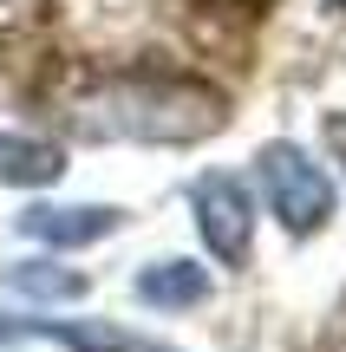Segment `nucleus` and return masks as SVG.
Masks as SVG:
<instances>
[{
	"label": "nucleus",
	"mask_w": 346,
	"mask_h": 352,
	"mask_svg": "<svg viewBox=\"0 0 346 352\" xmlns=\"http://www.w3.org/2000/svg\"><path fill=\"white\" fill-rule=\"evenodd\" d=\"M203 294H209V280H203V267H190V261H157V267L138 274V300L144 307H196Z\"/></svg>",
	"instance_id": "obj_7"
},
{
	"label": "nucleus",
	"mask_w": 346,
	"mask_h": 352,
	"mask_svg": "<svg viewBox=\"0 0 346 352\" xmlns=\"http://www.w3.org/2000/svg\"><path fill=\"white\" fill-rule=\"evenodd\" d=\"M327 138H334V151L346 157V118H334V124H327Z\"/></svg>",
	"instance_id": "obj_9"
},
{
	"label": "nucleus",
	"mask_w": 346,
	"mask_h": 352,
	"mask_svg": "<svg viewBox=\"0 0 346 352\" xmlns=\"http://www.w3.org/2000/svg\"><path fill=\"white\" fill-rule=\"evenodd\" d=\"M118 222H125V215L105 209V202H78V209H52V202H39V209L20 215V235L46 241V248H85V241H105Z\"/></svg>",
	"instance_id": "obj_4"
},
{
	"label": "nucleus",
	"mask_w": 346,
	"mask_h": 352,
	"mask_svg": "<svg viewBox=\"0 0 346 352\" xmlns=\"http://www.w3.org/2000/svg\"><path fill=\"white\" fill-rule=\"evenodd\" d=\"M261 189H268V202H274L288 235H314V228L334 215V183H327V170L314 164L307 151H294V144H268V151H261Z\"/></svg>",
	"instance_id": "obj_2"
},
{
	"label": "nucleus",
	"mask_w": 346,
	"mask_h": 352,
	"mask_svg": "<svg viewBox=\"0 0 346 352\" xmlns=\"http://www.w3.org/2000/svg\"><path fill=\"white\" fill-rule=\"evenodd\" d=\"M59 176H65L59 144L26 138V131H0V183H13V189H46V183H59Z\"/></svg>",
	"instance_id": "obj_6"
},
{
	"label": "nucleus",
	"mask_w": 346,
	"mask_h": 352,
	"mask_svg": "<svg viewBox=\"0 0 346 352\" xmlns=\"http://www.w3.org/2000/svg\"><path fill=\"white\" fill-rule=\"evenodd\" d=\"M190 209H196V228H203L216 261H242L248 254V241H255V202H248L242 176H222V170L196 176Z\"/></svg>",
	"instance_id": "obj_3"
},
{
	"label": "nucleus",
	"mask_w": 346,
	"mask_h": 352,
	"mask_svg": "<svg viewBox=\"0 0 346 352\" xmlns=\"http://www.w3.org/2000/svg\"><path fill=\"white\" fill-rule=\"evenodd\" d=\"M26 333H46V340L72 346V352H170L157 340H138V333L118 327H59V320H0V340H26Z\"/></svg>",
	"instance_id": "obj_5"
},
{
	"label": "nucleus",
	"mask_w": 346,
	"mask_h": 352,
	"mask_svg": "<svg viewBox=\"0 0 346 352\" xmlns=\"http://www.w3.org/2000/svg\"><path fill=\"white\" fill-rule=\"evenodd\" d=\"M340 7H346V0H340Z\"/></svg>",
	"instance_id": "obj_10"
},
{
	"label": "nucleus",
	"mask_w": 346,
	"mask_h": 352,
	"mask_svg": "<svg viewBox=\"0 0 346 352\" xmlns=\"http://www.w3.org/2000/svg\"><path fill=\"white\" fill-rule=\"evenodd\" d=\"M222 124V98L170 72H118L72 98L78 138H125V144H196Z\"/></svg>",
	"instance_id": "obj_1"
},
{
	"label": "nucleus",
	"mask_w": 346,
	"mask_h": 352,
	"mask_svg": "<svg viewBox=\"0 0 346 352\" xmlns=\"http://www.w3.org/2000/svg\"><path fill=\"white\" fill-rule=\"evenodd\" d=\"M7 287L13 294H33V300H72L85 280H78V274H59L52 261H26V267H13V274H7Z\"/></svg>",
	"instance_id": "obj_8"
}]
</instances>
